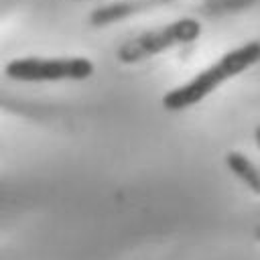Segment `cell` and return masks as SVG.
<instances>
[{"label":"cell","mask_w":260,"mask_h":260,"mask_svg":"<svg viewBox=\"0 0 260 260\" xmlns=\"http://www.w3.org/2000/svg\"><path fill=\"white\" fill-rule=\"evenodd\" d=\"M201 35V22L195 18H179L165 26L140 32L138 37L126 41L118 49V59L122 63H136L148 57H154L158 53H165L173 47L193 43Z\"/></svg>","instance_id":"obj_2"},{"label":"cell","mask_w":260,"mask_h":260,"mask_svg":"<svg viewBox=\"0 0 260 260\" xmlns=\"http://www.w3.org/2000/svg\"><path fill=\"white\" fill-rule=\"evenodd\" d=\"M225 162L230 167V171L240 179L244 181L256 195H260V169L242 152H228L225 156Z\"/></svg>","instance_id":"obj_5"},{"label":"cell","mask_w":260,"mask_h":260,"mask_svg":"<svg viewBox=\"0 0 260 260\" xmlns=\"http://www.w3.org/2000/svg\"><path fill=\"white\" fill-rule=\"evenodd\" d=\"M254 138H256V144L260 146V124L254 128Z\"/></svg>","instance_id":"obj_6"},{"label":"cell","mask_w":260,"mask_h":260,"mask_svg":"<svg viewBox=\"0 0 260 260\" xmlns=\"http://www.w3.org/2000/svg\"><path fill=\"white\" fill-rule=\"evenodd\" d=\"M258 61H260V41H250L246 45H240V47L228 51L225 55H221L213 65L199 71L187 83L167 91L162 98V106L173 112L191 108V106L199 104L201 100H205L221 83L244 73Z\"/></svg>","instance_id":"obj_1"},{"label":"cell","mask_w":260,"mask_h":260,"mask_svg":"<svg viewBox=\"0 0 260 260\" xmlns=\"http://www.w3.org/2000/svg\"><path fill=\"white\" fill-rule=\"evenodd\" d=\"M93 73V63L85 57H22L6 65V75L16 81H61L87 79Z\"/></svg>","instance_id":"obj_3"},{"label":"cell","mask_w":260,"mask_h":260,"mask_svg":"<svg viewBox=\"0 0 260 260\" xmlns=\"http://www.w3.org/2000/svg\"><path fill=\"white\" fill-rule=\"evenodd\" d=\"M169 2H173V0H120V2H112V4H106V6L91 10L89 22L93 26H106V24L124 20L132 14H138V12L169 4Z\"/></svg>","instance_id":"obj_4"}]
</instances>
